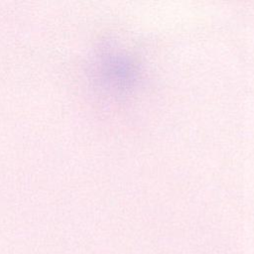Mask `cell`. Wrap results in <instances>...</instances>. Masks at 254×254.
<instances>
[{
    "label": "cell",
    "mask_w": 254,
    "mask_h": 254,
    "mask_svg": "<svg viewBox=\"0 0 254 254\" xmlns=\"http://www.w3.org/2000/svg\"><path fill=\"white\" fill-rule=\"evenodd\" d=\"M94 70L99 85L115 95H126L131 92L141 76L137 60L120 50L101 53L95 62Z\"/></svg>",
    "instance_id": "obj_1"
}]
</instances>
